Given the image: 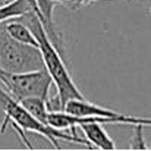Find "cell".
I'll return each mask as SVG.
<instances>
[{"label":"cell","instance_id":"obj_5","mask_svg":"<svg viewBox=\"0 0 151 151\" xmlns=\"http://www.w3.org/2000/svg\"><path fill=\"white\" fill-rule=\"evenodd\" d=\"M63 111L75 114V116H104L111 117L116 120V123H128V125H144L151 126V117H142V116H132V114H123L106 107H101L97 104H93L85 99L81 100H70L66 103Z\"/></svg>","mask_w":151,"mask_h":151},{"label":"cell","instance_id":"obj_2","mask_svg":"<svg viewBox=\"0 0 151 151\" xmlns=\"http://www.w3.org/2000/svg\"><path fill=\"white\" fill-rule=\"evenodd\" d=\"M0 110L4 113V120H3V123H1V126H0V132H4L7 123L10 122L12 126H13V129H16V132L19 134L22 142H24L29 150L32 148V145L29 144L28 138L25 137V132H27V131L43 135L51 145L56 147V148H60L59 139H62V141H69V142H75V144H79V145H85V147H88V148H93V145H91L85 138H79L78 135H68L66 132L59 131V129L53 128L50 125L43 123V122H40L38 119H35L19 101L15 100V99L3 88L1 84H0Z\"/></svg>","mask_w":151,"mask_h":151},{"label":"cell","instance_id":"obj_1","mask_svg":"<svg viewBox=\"0 0 151 151\" xmlns=\"http://www.w3.org/2000/svg\"><path fill=\"white\" fill-rule=\"evenodd\" d=\"M19 19L24 21L29 27L32 34L35 35V38L38 41V49H40L43 62H44V68L50 75L53 85L56 87L54 100L57 103L53 104L51 110H63L68 101L84 99L82 93L79 91V88L73 82V79L68 70L66 63L62 59V53L51 43V40L49 38V35L44 29L43 22L35 15V12L29 10L25 15L19 16Z\"/></svg>","mask_w":151,"mask_h":151},{"label":"cell","instance_id":"obj_14","mask_svg":"<svg viewBox=\"0 0 151 151\" xmlns=\"http://www.w3.org/2000/svg\"><path fill=\"white\" fill-rule=\"evenodd\" d=\"M150 12H151V9H150Z\"/></svg>","mask_w":151,"mask_h":151},{"label":"cell","instance_id":"obj_9","mask_svg":"<svg viewBox=\"0 0 151 151\" xmlns=\"http://www.w3.org/2000/svg\"><path fill=\"white\" fill-rule=\"evenodd\" d=\"M29 10H32V6L28 0H10L0 6V24L13 18H19Z\"/></svg>","mask_w":151,"mask_h":151},{"label":"cell","instance_id":"obj_13","mask_svg":"<svg viewBox=\"0 0 151 151\" xmlns=\"http://www.w3.org/2000/svg\"><path fill=\"white\" fill-rule=\"evenodd\" d=\"M29 3H31V6H32V10L35 12V15H38V10H37V6H35V1L34 0H28Z\"/></svg>","mask_w":151,"mask_h":151},{"label":"cell","instance_id":"obj_7","mask_svg":"<svg viewBox=\"0 0 151 151\" xmlns=\"http://www.w3.org/2000/svg\"><path fill=\"white\" fill-rule=\"evenodd\" d=\"M76 128H79L84 132L85 139L93 145V148H103V150L116 148L114 141L109 137V134L101 126L100 122H84V123H79Z\"/></svg>","mask_w":151,"mask_h":151},{"label":"cell","instance_id":"obj_4","mask_svg":"<svg viewBox=\"0 0 151 151\" xmlns=\"http://www.w3.org/2000/svg\"><path fill=\"white\" fill-rule=\"evenodd\" d=\"M0 84L18 101L31 97H40L49 100V93L53 85V81L46 69L21 72V73L6 72L0 69Z\"/></svg>","mask_w":151,"mask_h":151},{"label":"cell","instance_id":"obj_12","mask_svg":"<svg viewBox=\"0 0 151 151\" xmlns=\"http://www.w3.org/2000/svg\"><path fill=\"white\" fill-rule=\"evenodd\" d=\"M60 1L63 4H68L70 9H76L79 6H85V4H90V3H94V1H100V0H56V3Z\"/></svg>","mask_w":151,"mask_h":151},{"label":"cell","instance_id":"obj_6","mask_svg":"<svg viewBox=\"0 0 151 151\" xmlns=\"http://www.w3.org/2000/svg\"><path fill=\"white\" fill-rule=\"evenodd\" d=\"M37 10H38V18L44 25V29L49 35V38L51 40V43L56 46V49L63 54V41L60 34L56 31V27L53 24V10L56 6V0H34Z\"/></svg>","mask_w":151,"mask_h":151},{"label":"cell","instance_id":"obj_3","mask_svg":"<svg viewBox=\"0 0 151 151\" xmlns=\"http://www.w3.org/2000/svg\"><path fill=\"white\" fill-rule=\"evenodd\" d=\"M4 22L0 24V69L13 73L46 69L40 49L13 40L7 34Z\"/></svg>","mask_w":151,"mask_h":151},{"label":"cell","instance_id":"obj_11","mask_svg":"<svg viewBox=\"0 0 151 151\" xmlns=\"http://www.w3.org/2000/svg\"><path fill=\"white\" fill-rule=\"evenodd\" d=\"M142 128H144V125H134V137H132L129 148H132V150H138V148L145 150L147 148V144L142 138Z\"/></svg>","mask_w":151,"mask_h":151},{"label":"cell","instance_id":"obj_8","mask_svg":"<svg viewBox=\"0 0 151 151\" xmlns=\"http://www.w3.org/2000/svg\"><path fill=\"white\" fill-rule=\"evenodd\" d=\"M4 28L7 31V34L19 41V43H24V44H29V46H35L38 47V41L35 38V35L32 34V31L29 29V27L21 21L19 18H13V19H9L4 22Z\"/></svg>","mask_w":151,"mask_h":151},{"label":"cell","instance_id":"obj_10","mask_svg":"<svg viewBox=\"0 0 151 151\" xmlns=\"http://www.w3.org/2000/svg\"><path fill=\"white\" fill-rule=\"evenodd\" d=\"M35 119H38L40 122L43 123H47V119H49V113H50V109H49V100H44V99H40V97H31V99H25V100L19 101Z\"/></svg>","mask_w":151,"mask_h":151}]
</instances>
